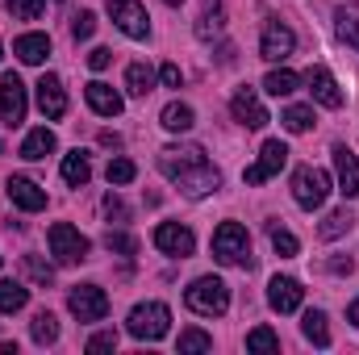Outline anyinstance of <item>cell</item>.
Instances as JSON below:
<instances>
[{
	"label": "cell",
	"instance_id": "obj_17",
	"mask_svg": "<svg viewBox=\"0 0 359 355\" xmlns=\"http://www.w3.org/2000/svg\"><path fill=\"white\" fill-rule=\"evenodd\" d=\"M305 84H309V92H313V100H318V105H326V109H343L339 80H334L326 67H309V72H305Z\"/></svg>",
	"mask_w": 359,
	"mask_h": 355
},
{
	"label": "cell",
	"instance_id": "obj_21",
	"mask_svg": "<svg viewBox=\"0 0 359 355\" xmlns=\"http://www.w3.org/2000/svg\"><path fill=\"white\" fill-rule=\"evenodd\" d=\"M55 147H59V142H55V130L38 126V130H29V134H25V142H21V159L38 163V159H46V155H50Z\"/></svg>",
	"mask_w": 359,
	"mask_h": 355
},
{
	"label": "cell",
	"instance_id": "obj_37",
	"mask_svg": "<svg viewBox=\"0 0 359 355\" xmlns=\"http://www.w3.org/2000/svg\"><path fill=\"white\" fill-rule=\"evenodd\" d=\"M104 247L117 251V255H138V239L126 234V230H109V234H104Z\"/></svg>",
	"mask_w": 359,
	"mask_h": 355
},
{
	"label": "cell",
	"instance_id": "obj_29",
	"mask_svg": "<svg viewBox=\"0 0 359 355\" xmlns=\"http://www.w3.org/2000/svg\"><path fill=\"white\" fill-rule=\"evenodd\" d=\"M126 88L134 92V96H147V92L155 88V72L147 63H130L126 67Z\"/></svg>",
	"mask_w": 359,
	"mask_h": 355
},
{
	"label": "cell",
	"instance_id": "obj_16",
	"mask_svg": "<svg viewBox=\"0 0 359 355\" xmlns=\"http://www.w3.org/2000/svg\"><path fill=\"white\" fill-rule=\"evenodd\" d=\"M334 176H339V192L343 196H359V159L347 142H334Z\"/></svg>",
	"mask_w": 359,
	"mask_h": 355
},
{
	"label": "cell",
	"instance_id": "obj_7",
	"mask_svg": "<svg viewBox=\"0 0 359 355\" xmlns=\"http://www.w3.org/2000/svg\"><path fill=\"white\" fill-rule=\"evenodd\" d=\"M109 21H113L126 38H134V42L151 38V17H147V8H142L138 0H109Z\"/></svg>",
	"mask_w": 359,
	"mask_h": 355
},
{
	"label": "cell",
	"instance_id": "obj_11",
	"mask_svg": "<svg viewBox=\"0 0 359 355\" xmlns=\"http://www.w3.org/2000/svg\"><path fill=\"white\" fill-rule=\"evenodd\" d=\"M284 163H288V147H284L280 138H268V142H264V151H259V159L243 172V180H247V184H268L271 176H280V168H284Z\"/></svg>",
	"mask_w": 359,
	"mask_h": 355
},
{
	"label": "cell",
	"instance_id": "obj_30",
	"mask_svg": "<svg viewBox=\"0 0 359 355\" xmlns=\"http://www.w3.org/2000/svg\"><path fill=\"white\" fill-rule=\"evenodd\" d=\"M280 121H284V130H288V134H305V130L313 126V109H309V105H288Z\"/></svg>",
	"mask_w": 359,
	"mask_h": 355
},
{
	"label": "cell",
	"instance_id": "obj_24",
	"mask_svg": "<svg viewBox=\"0 0 359 355\" xmlns=\"http://www.w3.org/2000/svg\"><path fill=\"white\" fill-rule=\"evenodd\" d=\"M330 318L322 314V309H309L305 318H301V335L313 343V347H330V326H326Z\"/></svg>",
	"mask_w": 359,
	"mask_h": 355
},
{
	"label": "cell",
	"instance_id": "obj_40",
	"mask_svg": "<svg viewBox=\"0 0 359 355\" xmlns=\"http://www.w3.org/2000/svg\"><path fill=\"white\" fill-rule=\"evenodd\" d=\"M8 8H13L17 21H38L42 8H46V0H8Z\"/></svg>",
	"mask_w": 359,
	"mask_h": 355
},
{
	"label": "cell",
	"instance_id": "obj_5",
	"mask_svg": "<svg viewBox=\"0 0 359 355\" xmlns=\"http://www.w3.org/2000/svg\"><path fill=\"white\" fill-rule=\"evenodd\" d=\"M326 192H330V176L322 172V168H313V163H305V168H297L292 172V201L301 205V209H322V201H326Z\"/></svg>",
	"mask_w": 359,
	"mask_h": 355
},
{
	"label": "cell",
	"instance_id": "obj_1",
	"mask_svg": "<svg viewBox=\"0 0 359 355\" xmlns=\"http://www.w3.org/2000/svg\"><path fill=\"white\" fill-rule=\"evenodd\" d=\"M159 172L172 184H180V192L192 196V201H201V196H209V192L222 188V172L209 163V155L196 142H172V147H163L159 151Z\"/></svg>",
	"mask_w": 359,
	"mask_h": 355
},
{
	"label": "cell",
	"instance_id": "obj_4",
	"mask_svg": "<svg viewBox=\"0 0 359 355\" xmlns=\"http://www.w3.org/2000/svg\"><path fill=\"white\" fill-rule=\"evenodd\" d=\"M213 260L226 267H251V234L238 222H222L213 230Z\"/></svg>",
	"mask_w": 359,
	"mask_h": 355
},
{
	"label": "cell",
	"instance_id": "obj_44",
	"mask_svg": "<svg viewBox=\"0 0 359 355\" xmlns=\"http://www.w3.org/2000/svg\"><path fill=\"white\" fill-rule=\"evenodd\" d=\"M104 213H109V217H126V209H121L117 196H104Z\"/></svg>",
	"mask_w": 359,
	"mask_h": 355
},
{
	"label": "cell",
	"instance_id": "obj_23",
	"mask_svg": "<svg viewBox=\"0 0 359 355\" xmlns=\"http://www.w3.org/2000/svg\"><path fill=\"white\" fill-rule=\"evenodd\" d=\"M334 34L359 51V4H339L334 8Z\"/></svg>",
	"mask_w": 359,
	"mask_h": 355
},
{
	"label": "cell",
	"instance_id": "obj_28",
	"mask_svg": "<svg viewBox=\"0 0 359 355\" xmlns=\"http://www.w3.org/2000/svg\"><path fill=\"white\" fill-rule=\"evenodd\" d=\"M355 226V217H351V209H334V213H326V222L318 226V234L330 243V239H343L347 230Z\"/></svg>",
	"mask_w": 359,
	"mask_h": 355
},
{
	"label": "cell",
	"instance_id": "obj_38",
	"mask_svg": "<svg viewBox=\"0 0 359 355\" xmlns=\"http://www.w3.org/2000/svg\"><path fill=\"white\" fill-rule=\"evenodd\" d=\"M92 34H96V17H92L88 8H80V13L72 17V38H76V42H88Z\"/></svg>",
	"mask_w": 359,
	"mask_h": 355
},
{
	"label": "cell",
	"instance_id": "obj_43",
	"mask_svg": "<svg viewBox=\"0 0 359 355\" xmlns=\"http://www.w3.org/2000/svg\"><path fill=\"white\" fill-rule=\"evenodd\" d=\"M109 63H113V51H109V46H96V51L88 55V67H92V72H104Z\"/></svg>",
	"mask_w": 359,
	"mask_h": 355
},
{
	"label": "cell",
	"instance_id": "obj_45",
	"mask_svg": "<svg viewBox=\"0 0 359 355\" xmlns=\"http://www.w3.org/2000/svg\"><path fill=\"white\" fill-rule=\"evenodd\" d=\"M351 260H330V272H334V276H347V272H351Z\"/></svg>",
	"mask_w": 359,
	"mask_h": 355
},
{
	"label": "cell",
	"instance_id": "obj_36",
	"mask_svg": "<svg viewBox=\"0 0 359 355\" xmlns=\"http://www.w3.org/2000/svg\"><path fill=\"white\" fill-rule=\"evenodd\" d=\"M271 247H276V255H280V260H292V255L301 251L297 234H288L284 226H271Z\"/></svg>",
	"mask_w": 359,
	"mask_h": 355
},
{
	"label": "cell",
	"instance_id": "obj_25",
	"mask_svg": "<svg viewBox=\"0 0 359 355\" xmlns=\"http://www.w3.org/2000/svg\"><path fill=\"white\" fill-rule=\"evenodd\" d=\"M63 180L72 184V188H84L92 180V163L84 151H72V155H63Z\"/></svg>",
	"mask_w": 359,
	"mask_h": 355
},
{
	"label": "cell",
	"instance_id": "obj_34",
	"mask_svg": "<svg viewBox=\"0 0 359 355\" xmlns=\"http://www.w3.org/2000/svg\"><path fill=\"white\" fill-rule=\"evenodd\" d=\"M222 21H226V17H222V8L213 4L209 13H201V21H196V38H201V42H213V38L222 34Z\"/></svg>",
	"mask_w": 359,
	"mask_h": 355
},
{
	"label": "cell",
	"instance_id": "obj_27",
	"mask_svg": "<svg viewBox=\"0 0 359 355\" xmlns=\"http://www.w3.org/2000/svg\"><path fill=\"white\" fill-rule=\"evenodd\" d=\"M29 305V288L21 280H0V314H17Z\"/></svg>",
	"mask_w": 359,
	"mask_h": 355
},
{
	"label": "cell",
	"instance_id": "obj_22",
	"mask_svg": "<svg viewBox=\"0 0 359 355\" xmlns=\"http://www.w3.org/2000/svg\"><path fill=\"white\" fill-rule=\"evenodd\" d=\"M159 126H163V130H172V134H188V130L196 126V113H192V105L172 100V105L159 113Z\"/></svg>",
	"mask_w": 359,
	"mask_h": 355
},
{
	"label": "cell",
	"instance_id": "obj_39",
	"mask_svg": "<svg viewBox=\"0 0 359 355\" xmlns=\"http://www.w3.org/2000/svg\"><path fill=\"white\" fill-rule=\"evenodd\" d=\"M104 176H109V184H130V180L138 176V168H134L130 159H109Z\"/></svg>",
	"mask_w": 359,
	"mask_h": 355
},
{
	"label": "cell",
	"instance_id": "obj_20",
	"mask_svg": "<svg viewBox=\"0 0 359 355\" xmlns=\"http://www.w3.org/2000/svg\"><path fill=\"white\" fill-rule=\"evenodd\" d=\"M13 55H17L21 63L38 67V63H46V55H50V38H46V34H21V38L13 42Z\"/></svg>",
	"mask_w": 359,
	"mask_h": 355
},
{
	"label": "cell",
	"instance_id": "obj_2",
	"mask_svg": "<svg viewBox=\"0 0 359 355\" xmlns=\"http://www.w3.org/2000/svg\"><path fill=\"white\" fill-rule=\"evenodd\" d=\"M184 305H188L192 314H201V318H222V314L230 309V288H226V280H217V276H196V280L184 288Z\"/></svg>",
	"mask_w": 359,
	"mask_h": 355
},
{
	"label": "cell",
	"instance_id": "obj_9",
	"mask_svg": "<svg viewBox=\"0 0 359 355\" xmlns=\"http://www.w3.org/2000/svg\"><path fill=\"white\" fill-rule=\"evenodd\" d=\"M25 109H29V96H25V84H21V76H4L0 80V117H4V126L8 130H17L21 121H25Z\"/></svg>",
	"mask_w": 359,
	"mask_h": 355
},
{
	"label": "cell",
	"instance_id": "obj_47",
	"mask_svg": "<svg viewBox=\"0 0 359 355\" xmlns=\"http://www.w3.org/2000/svg\"><path fill=\"white\" fill-rule=\"evenodd\" d=\"M163 4H184V0H163Z\"/></svg>",
	"mask_w": 359,
	"mask_h": 355
},
{
	"label": "cell",
	"instance_id": "obj_48",
	"mask_svg": "<svg viewBox=\"0 0 359 355\" xmlns=\"http://www.w3.org/2000/svg\"><path fill=\"white\" fill-rule=\"evenodd\" d=\"M0 55H4V46H0Z\"/></svg>",
	"mask_w": 359,
	"mask_h": 355
},
{
	"label": "cell",
	"instance_id": "obj_18",
	"mask_svg": "<svg viewBox=\"0 0 359 355\" xmlns=\"http://www.w3.org/2000/svg\"><path fill=\"white\" fill-rule=\"evenodd\" d=\"M84 100H88L92 113H100V117H117V113L126 109L121 92L113 88V84H104V80H92L88 88H84Z\"/></svg>",
	"mask_w": 359,
	"mask_h": 355
},
{
	"label": "cell",
	"instance_id": "obj_41",
	"mask_svg": "<svg viewBox=\"0 0 359 355\" xmlns=\"http://www.w3.org/2000/svg\"><path fill=\"white\" fill-rule=\"evenodd\" d=\"M117 347V330H100L88 339V351H113Z\"/></svg>",
	"mask_w": 359,
	"mask_h": 355
},
{
	"label": "cell",
	"instance_id": "obj_12",
	"mask_svg": "<svg viewBox=\"0 0 359 355\" xmlns=\"http://www.w3.org/2000/svg\"><path fill=\"white\" fill-rule=\"evenodd\" d=\"M292 51H297V34H292L284 21L271 17L268 25H264V38H259V55H264L268 63H284Z\"/></svg>",
	"mask_w": 359,
	"mask_h": 355
},
{
	"label": "cell",
	"instance_id": "obj_6",
	"mask_svg": "<svg viewBox=\"0 0 359 355\" xmlns=\"http://www.w3.org/2000/svg\"><path fill=\"white\" fill-rule=\"evenodd\" d=\"M46 243H50V255H55L59 264H80V260H88V239H84L76 226H67V222H55L50 234H46Z\"/></svg>",
	"mask_w": 359,
	"mask_h": 355
},
{
	"label": "cell",
	"instance_id": "obj_35",
	"mask_svg": "<svg viewBox=\"0 0 359 355\" xmlns=\"http://www.w3.org/2000/svg\"><path fill=\"white\" fill-rule=\"evenodd\" d=\"M21 272H25L34 284H42V288L55 280V267L46 264V260H38V255H25V260H21Z\"/></svg>",
	"mask_w": 359,
	"mask_h": 355
},
{
	"label": "cell",
	"instance_id": "obj_15",
	"mask_svg": "<svg viewBox=\"0 0 359 355\" xmlns=\"http://www.w3.org/2000/svg\"><path fill=\"white\" fill-rule=\"evenodd\" d=\"M301 301H305L301 280H292V276H276V280L268 284V305L276 309V314H297Z\"/></svg>",
	"mask_w": 359,
	"mask_h": 355
},
{
	"label": "cell",
	"instance_id": "obj_26",
	"mask_svg": "<svg viewBox=\"0 0 359 355\" xmlns=\"http://www.w3.org/2000/svg\"><path fill=\"white\" fill-rule=\"evenodd\" d=\"M29 339L38 343V347H50V343H59V318L55 314H34V322H29Z\"/></svg>",
	"mask_w": 359,
	"mask_h": 355
},
{
	"label": "cell",
	"instance_id": "obj_31",
	"mask_svg": "<svg viewBox=\"0 0 359 355\" xmlns=\"http://www.w3.org/2000/svg\"><path fill=\"white\" fill-rule=\"evenodd\" d=\"M297 72H288V67H276V72H268V80H264V92H271V96H288V92H297Z\"/></svg>",
	"mask_w": 359,
	"mask_h": 355
},
{
	"label": "cell",
	"instance_id": "obj_14",
	"mask_svg": "<svg viewBox=\"0 0 359 355\" xmlns=\"http://www.w3.org/2000/svg\"><path fill=\"white\" fill-rule=\"evenodd\" d=\"M34 88H38V109H42L46 121H59V117L67 113V92H63V80H59L55 72H46Z\"/></svg>",
	"mask_w": 359,
	"mask_h": 355
},
{
	"label": "cell",
	"instance_id": "obj_33",
	"mask_svg": "<svg viewBox=\"0 0 359 355\" xmlns=\"http://www.w3.org/2000/svg\"><path fill=\"white\" fill-rule=\"evenodd\" d=\"M247 351H259V355L280 351V335H276V330H268V326H255V330L247 335Z\"/></svg>",
	"mask_w": 359,
	"mask_h": 355
},
{
	"label": "cell",
	"instance_id": "obj_32",
	"mask_svg": "<svg viewBox=\"0 0 359 355\" xmlns=\"http://www.w3.org/2000/svg\"><path fill=\"white\" fill-rule=\"evenodd\" d=\"M180 355H201V351H213V339L205 335V330H180V343H176Z\"/></svg>",
	"mask_w": 359,
	"mask_h": 355
},
{
	"label": "cell",
	"instance_id": "obj_3",
	"mask_svg": "<svg viewBox=\"0 0 359 355\" xmlns=\"http://www.w3.org/2000/svg\"><path fill=\"white\" fill-rule=\"evenodd\" d=\"M126 330H130L134 339H142V343H159V339L172 330V309H168L163 301H142V305L130 309Z\"/></svg>",
	"mask_w": 359,
	"mask_h": 355
},
{
	"label": "cell",
	"instance_id": "obj_46",
	"mask_svg": "<svg viewBox=\"0 0 359 355\" xmlns=\"http://www.w3.org/2000/svg\"><path fill=\"white\" fill-rule=\"evenodd\" d=\"M347 318H351V322H355V326H359V297H355V301H351V309H347Z\"/></svg>",
	"mask_w": 359,
	"mask_h": 355
},
{
	"label": "cell",
	"instance_id": "obj_19",
	"mask_svg": "<svg viewBox=\"0 0 359 355\" xmlns=\"http://www.w3.org/2000/svg\"><path fill=\"white\" fill-rule=\"evenodd\" d=\"M4 188H8V201H13L17 209H25V213H42V209H46V192H42L34 180L13 176Z\"/></svg>",
	"mask_w": 359,
	"mask_h": 355
},
{
	"label": "cell",
	"instance_id": "obj_42",
	"mask_svg": "<svg viewBox=\"0 0 359 355\" xmlns=\"http://www.w3.org/2000/svg\"><path fill=\"white\" fill-rule=\"evenodd\" d=\"M159 84H163V88H180V84H184V76H180L176 63H163V67H159Z\"/></svg>",
	"mask_w": 359,
	"mask_h": 355
},
{
	"label": "cell",
	"instance_id": "obj_8",
	"mask_svg": "<svg viewBox=\"0 0 359 355\" xmlns=\"http://www.w3.org/2000/svg\"><path fill=\"white\" fill-rule=\"evenodd\" d=\"M67 309L80 318V322H104L109 314V293L100 284H76L67 293Z\"/></svg>",
	"mask_w": 359,
	"mask_h": 355
},
{
	"label": "cell",
	"instance_id": "obj_10",
	"mask_svg": "<svg viewBox=\"0 0 359 355\" xmlns=\"http://www.w3.org/2000/svg\"><path fill=\"white\" fill-rule=\"evenodd\" d=\"M155 247L163 255H172V260H188L196 251V234L188 226H180V222H159L155 226Z\"/></svg>",
	"mask_w": 359,
	"mask_h": 355
},
{
	"label": "cell",
	"instance_id": "obj_13",
	"mask_svg": "<svg viewBox=\"0 0 359 355\" xmlns=\"http://www.w3.org/2000/svg\"><path fill=\"white\" fill-rule=\"evenodd\" d=\"M230 113H234V121H238V126H247V130H264V126L271 121L255 88H238V92H234V96H230Z\"/></svg>",
	"mask_w": 359,
	"mask_h": 355
}]
</instances>
